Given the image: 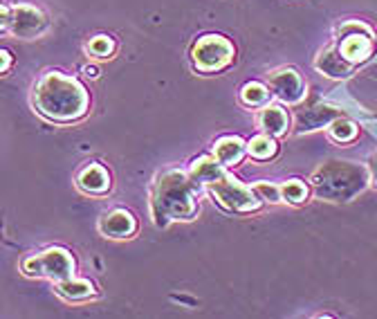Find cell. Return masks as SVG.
<instances>
[{
    "instance_id": "obj_25",
    "label": "cell",
    "mask_w": 377,
    "mask_h": 319,
    "mask_svg": "<svg viewBox=\"0 0 377 319\" xmlns=\"http://www.w3.org/2000/svg\"><path fill=\"white\" fill-rule=\"evenodd\" d=\"M0 57H3V68H0V70L7 72L9 70V63H12V55H9V50H3V52H0Z\"/></svg>"
},
{
    "instance_id": "obj_21",
    "label": "cell",
    "mask_w": 377,
    "mask_h": 319,
    "mask_svg": "<svg viewBox=\"0 0 377 319\" xmlns=\"http://www.w3.org/2000/svg\"><path fill=\"white\" fill-rule=\"evenodd\" d=\"M281 194L285 203H292V205H301L308 200V187L301 183V180H287V183L281 185Z\"/></svg>"
},
{
    "instance_id": "obj_13",
    "label": "cell",
    "mask_w": 377,
    "mask_h": 319,
    "mask_svg": "<svg viewBox=\"0 0 377 319\" xmlns=\"http://www.w3.org/2000/svg\"><path fill=\"white\" fill-rule=\"evenodd\" d=\"M189 176L191 180L196 185H207L211 187L213 183H218V180L225 176V164L220 162L218 157H209V155H204V157H198V160H193V164L189 169Z\"/></svg>"
},
{
    "instance_id": "obj_2",
    "label": "cell",
    "mask_w": 377,
    "mask_h": 319,
    "mask_svg": "<svg viewBox=\"0 0 377 319\" xmlns=\"http://www.w3.org/2000/svg\"><path fill=\"white\" fill-rule=\"evenodd\" d=\"M198 187L189 173L166 171L157 176L150 196V214L157 227H166L176 220H191L198 216Z\"/></svg>"
},
{
    "instance_id": "obj_8",
    "label": "cell",
    "mask_w": 377,
    "mask_h": 319,
    "mask_svg": "<svg viewBox=\"0 0 377 319\" xmlns=\"http://www.w3.org/2000/svg\"><path fill=\"white\" fill-rule=\"evenodd\" d=\"M269 90L285 104H299L306 97V83L294 68H281L269 74Z\"/></svg>"
},
{
    "instance_id": "obj_15",
    "label": "cell",
    "mask_w": 377,
    "mask_h": 319,
    "mask_svg": "<svg viewBox=\"0 0 377 319\" xmlns=\"http://www.w3.org/2000/svg\"><path fill=\"white\" fill-rule=\"evenodd\" d=\"M258 126L272 137H281L287 133V126H290V120H287V113L281 108V106H272L267 104L265 108L258 115Z\"/></svg>"
},
{
    "instance_id": "obj_12",
    "label": "cell",
    "mask_w": 377,
    "mask_h": 319,
    "mask_svg": "<svg viewBox=\"0 0 377 319\" xmlns=\"http://www.w3.org/2000/svg\"><path fill=\"white\" fill-rule=\"evenodd\" d=\"M339 50H341V55L353 63L366 61L373 55V34L355 31V34L339 36Z\"/></svg>"
},
{
    "instance_id": "obj_20",
    "label": "cell",
    "mask_w": 377,
    "mask_h": 319,
    "mask_svg": "<svg viewBox=\"0 0 377 319\" xmlns=\"http://www.w3.org/2000/svg\"><path fill=\"white\" fill-rule=\"evenodd\" d=\"M328 133H330V137H332L335 142H353L355 137H357V126H355L350 120L337 117V120L330 124Z\"/></svg>"
},
{
    "instance_id": "obj_6",
    "label": "cell",
    "mask_w": 377,
    "mask_h": 319,
    "mask_svg": "<svg viewBox=\"0 0 377 319\" xmlns=\"http://www.w3.org/2000/svg\"><path fill=\"white\" fill-rule=\"evenodd\" d=\"M0 29L12 31L18 38H36L48 29V16L31 5L9 7V3H3V23H0Z\"/></svg>"
},
{
    "instance_id": "obj_16",
    "label": "cell",
    "mask_w": 377,
    "mask_h": 319,
    "mask_svg": "<svg viewBox=\"0 0 377 319\" xmlns=\"http://www.w3.org/2000/svg\"><path fill=\"white\" fill-rule=\"evenodd\" d=\"M245 151H247V144L241 137H222V140H218L213 146V155L218 157L225 166L239 164L245 157Z\"/></svg>"
},
{
    "instance_id": "obj_14",
    "label": "cell",
    "mask_w": 377,
    "mask_h": 319,
    "mask_svg": "<svg viewBox=\"0 0 377 319\" xmlns=\"http://www.w3.org/2000/svg\"><path fill=\"white\" fill-rule=\"evenodd\" d=\"M341 117V113L332 106H315V108L301 111L297 117V131H317L323 129V126H330L332 122Z\"/></svg>"
},
{
    "instance_id": "obj_26",
    "label": "cell",
    "mask_w": 377,
    "mask_h": 319,
    "mask_svg": "<svg viewBox=\"0 0 377 319\" xmlns=\"http://www.w3.org/2000/svg\"><path fill=\"white\" fill-rule=\"evenodd\" d=\"M83 72H85V77H90V79L99 77V70H97L94 66H85V68H83Z\"/></svg>"
},
{
    "instance_id": "obj_9",
    "label": "cell",
    "mask_w": 377,
    "mask_h": 319,
    "mask_svg": "<svg viewBox=\"0 0 377 319\" xmlns=\"http://www.w3.org/2000/svg\"><path fill=\"white\" fill-rule=\"evenodd\" d=\"M99 232L111 239H131L137 232V220L131 211L126 209H113L101 216Z\"/></svg>"
},
{
    "instance_id": "obj_22",
    "label": "cell",
    "mask_w": 377,
    "mask_h": 319,
    "mask_svg": "<svg viewBox=\"0 0 377 319\" xmlns=\"http://www.w3.org/2000/svg\"><path fill=\"white\" fill-rule=\"evenodd\" d=\"M88 52L97 59H108L115 52V41L111 36H94L88 43Z\"/></svg>"
},
{
    "instance_id": "obj_24",
    "label": "cell",
    "mask_w": 377,
    "mask_h": 319,
    "mask_svg": "<svg viewBox=\"0 0 377 319\" xmlns=\"http://www.w3.org/2000/svg\"><path fill=\"white\" fill-rule=\"evenodd\" d=\"M369 171H371V180L377 185V155L371 157V162H369Z\"/></svg>"
},
{
    "instance_id": "obj_1",
    "label": "cell",
    "mask_w": 377,
    "mask_h": 319,
    "mask_svg": "<svg viewBox=\"0 0 377 319\" xmlns=\"http://www.w3.org/2000/svg\"><path fill=\"white\" fill-rule=\"evenodd\" d=\"M31 104L50 122L70 124L88 113L90 97L77 79L63 72H45L31 90Z\"/></svg>"
},
{
    "instance_id": "obj_18",
    "label": "cell",
    "mask_w": 377,
    "mask_h": 319,
    "mask_svg": "<svg viewBox=\"0 0 377 319\" xmlns=\"http://www.w3.org/2000/svg\"><path fill=\"white\" fill-rule=\"evenodd\" d=\"M269 97H272V90L258 81L245 83L241 90V104L247 106V108H265L269 104Z\"/></svg>"
},
{
    "instance_id": "obj_4",
    "label": "cell",
    "mask_w": 377,
    "mask_h": 319,
    "mask_svg": "<svg viewBox=\"0 0 377 319\" xmlns=\"http://www.w3.org/2000/svg\"><path fill=\"white\" fill-rule=\"evenodd\" d=\"M211 196L218 200V205L225 207L234 214H250V211L261 209V198L254 191V187H245L241 180H236L232 176L225 173L218 183H213L209 187Z\"/></svg>"
},
{
    "instance_id": "obj_7",
    "label": "cell",
    "mask_w": 377,
    "mask_h": 319,
    "mask_svg": "<svg viewBox=\"0 0 377 319\" xmlns=\"http://www.w3.org/2000/svg\"><path fill=\"white\" fill-rule=\"evenodd\" d=\"M234 59V45L225 36L207 34L196 41L191 50V61L200 72H218L227 68Z\"/></svg>"
},
{
    "instance_id": "obj_19",
    "label": "cell",
    "mask_w": 377,
    "mask_h": 319,
    "mask_svg": "<svg viewBox=\"0 0 377 319\" xmlns=\"http://www.w3.org/2000/svg\"><path fill=\"white\" fill-rule=\"evenodd\" d=\"M278 151V146L274 142L272 135H256L250 140V144H247V153H250L254 160H258V162H265V160H272Z\"/></svg>"
},
{
    "instance_id": "obj_10",
    "label": "cell",
    "mask_w": 377,
    "mask_h": 319,
    "mask_svg": "<svg viewBox=\"0 0 377 319\" xmlns=\"http://www.w3.org/2000/svg\"><path fill=\"white\" fill-rule=\"evenodd\" d=\"M315 68H317L321 74L330 77V79H343V77H348V74L353 72L355 63L343 57L339 48H326V50H323L321 55L317 57Z\"/></svg>"
},
{
    "instance_id": "obj_3",
    "label": "cell",
    "mask_w": 377,
    "mask_h": 319,
    "mask_svg": "<svg viewBox=\"0 0 377 319\" xmlns=\"http://www.w3.org/2000/svg\"><path fill=\"white\" fill-rule=\"evenodd\" d=\"M310 183L317 198L330 200V203H348L371 183V171L348 160H330L312 173Z\"/></svg>"
},
{
    "instance_id": "obj_11",
    "label": "cell",
    "mask_w": 377,
    "mask_h": 319,
    "mask_svg": "<svg viewBox=\"0 0 377 319\" xmlns=\"http://www.w3.org/2000/svg\"><path fill=\"white\" fill-rule=\"evenodd\" d=\"M77 187L88 196H104L111 191V176L104 166L90 164L77 176Z\"/></svg>"
},
{
    "instance_id": "obj_17",
    "label": "cell",
    "mask_w": 377,
    "mask_h": 319,
    "mask_svg": "<svg viewBox=\"0 0 377 319\" xmlns=\"http://www.w3.org/2000/svg\"><path fill=\"white\" fill-rule=\"evenodd\" d=\"M57 295L63 297L66 302H88L97 295L94 285L85 279H66L57 283Z\"/></svg>"
},
{
    "instance_id": "obj_5",
    "label": "cell",
    "mask_w": 377,
    "mask_h": 319,
    "mask_svg": "<svg viewBox=\"0 0 377 319\" xmlns=\"http://www.w3.org/2000/svg\"><path fill=\"white\" fill-rule=\"evenodd\" d=\"M23 272L29 276H45L52 281H66L74 276V259L68 250L50 248L23 261Z\"/></svg>"
},
{
    "instance_id": "obj_23",
    "label": "cell",
    "mask_w": 377,
    "mask_h": 319,
    "mask_svg": "<svg viewBox=\"0 0 377 319\" xmlns=\"http://www.w3.org/2000/svg\"><path fill=\"white\" fill-rule=\"evenodd\" d=\"M254 191L258 194V198L265 200V203H281L283 200V194H281V187L278 185H272V183H256L254 185Z\"/></svg>"
}]
</instances>
